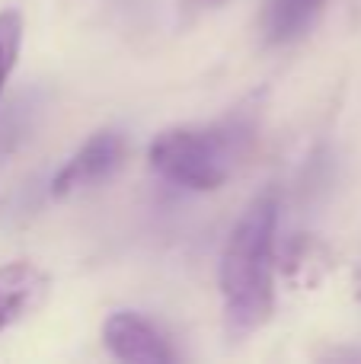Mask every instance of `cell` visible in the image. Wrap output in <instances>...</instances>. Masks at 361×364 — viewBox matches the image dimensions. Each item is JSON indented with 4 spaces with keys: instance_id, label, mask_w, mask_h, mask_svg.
Wrapping results in <instances>:
<instances>
[{
    "instance_id": "cell-1",
    "label": "cell",
    "mask_w": 361,
    "mask_h": 364,
    "mask_svg": "<svg viewBox=\"0 0 361 364\" xmlns=\"http://www.w3.org/2000/svg\"><path fill=\"white\" fill-rule=\"evenodd\" d=\"M275 192L253 198L237 227L230 230L221 256L224 316L234 336H247L266 326L275 307Z\"/></svg>"
},
{
    "instance_id": "cell-2",
    "label": "cell",
    "mask_w": 361,
    "mask_h": 364,
    "mask_svg": "<svg viewBox=\"0 0 361 364\" xmlns=\"http://www.w3.org/2000/svg\"><path fill=\"white\" fill-rule=\"evenodd\" d=\"M234 141L224 132L208 128H170L157 134L147 151L153 173H160L173 186L192 192H215L230 176Z\"/></svg>"
},
{
    "instance_id": "cell-3",
    "label": "cell",
    "mask_w": 361,
    "mask_h": 364,
    "mask_svg": "<svg viewBox=\"0 0 361 364\" xmlns=\"http://www.w3.org/2000/svg\"><path fill=\"white\" fill-rule=\"evenodd\" d=\"M122 157H125V141H122V134L96 132L93 138L61 166V173L51 182V192L70 195V192H77V188L99 186V182H106L122 166Z\"/></svg>"
},
{
    "instance_id": "cell-4",
    "label": "cell",
    "mask_w": 361,
    "mask_h": 364,
    "mask_svg": "<svg viewBox=\"0 0 361 364\" xmlns=\"http://www.w3.org/2000/svg\"><path fill=\"white\" fill-rule=\"evenodd\" d=\"M102 342L115 358L128 364H170L176 358L163 336L138 314H112L102 326Z\"/></svg>"
},
{
    "instance_id": "cell-5",
    "label": "cell",
    "mask_w": 361,
    "mask_h": 364,
    "mask_svg": "<svg viewBox=\"0 0 361 364\" xmlns=\"http://www.w3.org/2000/svg\"><path fill=\"white\" fill-rule=\"evenodd\" d=\"M48 278L29 262L0 265V333L42 304Z\"/></svg>"
},
{
    "instance_id": "cell-6",
    "label": "cell",
    "mask_w": 361,
    "mask_h": 364,
    "mask_svg": "<svg viewBox=\"0 0 361 364\" xmlns=\"http://www.w3.org/2000/svg\"><path fill=\"white\" fill-rule=\"evenodd\" d=\"M326 0H272L266 13V36L269 42H291L304 36L311 23L320 16Z\"/></svg>"
},
{
    "instance_id": "cell-7",
    "label": "cell",
    "mask_w": 361,
    "mask_h": 364,
    "mask_svg": "<svg viewBox=\"0 0 361 364\" xmlns=\"http://www.w3.org/2000/svg\"><path fill=\"white\" fill-rule=\"evenodd\" d=\"M19 45H23V16L19 10H4L0 13V90H4L10 70L16 68Z\"/></svg>"
},
{
    "instance_id": "cell-8",
    "label": "cell",
    "mask_w": 361,
    "mask_h": 364,
    "mask_svg": "<svg viewBox=\"0 0 361 364\" xmlns=\"http://www.w3.org/2000/svg\"><path fill=\"white\" fill-rule=\"evenodd\" d=\"M202 4H217V0H202Z\"/></svg>"
}]
</instances>
